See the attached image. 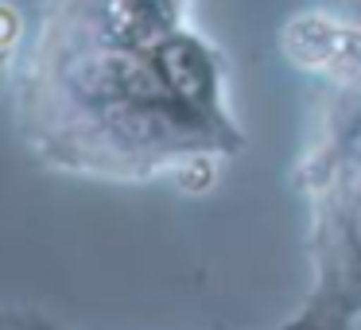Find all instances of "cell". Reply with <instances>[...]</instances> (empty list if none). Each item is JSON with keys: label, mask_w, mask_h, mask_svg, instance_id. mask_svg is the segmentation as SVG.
<instances>
[{"label": "cell", "mask_w": 361, "mask_h": 330, "mask_svg": "<svg viewBox=\"0 0 361 330\" xmlns=\"http://www.w3.org/2000/svg\"><path fill=\"white\" fill-rule=\"evenodd\" d=\"M12 32H16V20H12L8 8H0V47L12 39Z\"/></svg>", "instance_id": "3957f363"}, {"label": "cell", "mask_w": 361, "mask_h": 330, "mask_svg": "<svg viewBox=\"0 0 361 330\" xmlns=\"http://www.w3.org/2000/svg\"><path fill=\"white\" fill-rule=\"evenodd\" d=\"M283 47L307 71L361 78V28L334 16H299L283 32Z\"/></svg>", "instance_id": "6da1fadb"}, {"label": "cell", "mask_w": 361, "mask_h": 330, "mask_svg": "<svg viewBox=\"0 0 361 330\" xmlns=\"http://www.w3.org/2000/svg\"><path fill=\"white\" fill-rule=\"evenodd\" d=\"M167 74H171V82L183 90V94H195V90L206 82L202 63H198V55L190 47H171L167 51Z\"/></svg>", "instance_id": "7a4b0ae2"}]
</instances>
